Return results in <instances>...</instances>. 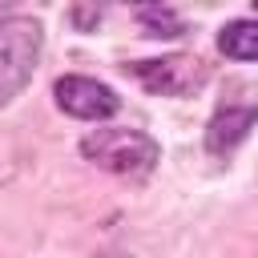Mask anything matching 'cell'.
<instances>
[{
    "instance_id": "cell-1",
    "label": "cell",
    "mask_w": 258,
    "mask_h": 258,
    "mask_svg": "<svg viewBox=\"0 0 258 258\" xmlns=\"http://www.w3.org/2000/svg\"><path fill=\"white\" fill-rule=\"evenodd\" d=\"M81 157L113 177H145L157 169L161 149L145 129L113 125V129H93L89 137H81Z\"/></svg>"
},
{
    "instance_id": "cell-2",
    "label": "cell",
    "mask_w": 258,
    "mask_h": 258,
    "mask_svg": "<svg viewBox=\"0 0 258 258\" xmlns=\"http://www.w3.org/2000/svg\"><path fill=\"white\" fill-rule=\"evenodd\" d=\"M40 48H44V28L36 16H4L0 20V109L28 89Z\"/></svg>"
},
{
    "instance_id": "cell-3",
    "label": "cell",
    "mask_w": 258,
    "mask_h": 258,
    "mask_svg": "<svg viewBox=\"0 0 258 258\" xmlns=\"http://www.w3.org/2000/svg\"><path fill=\"white\" fill-rule=\"evenodd\" d=\"M125 73L137 85H145V93H157V97H194L210 81V64L202 56H189V52L153 56V60H129Z\"/></svg>"
},
{
    "instance_id": "cell-4",
    "label": "cell",
    "mask_w": 258,
    "mask_h": 258,
    "mask_svg": "<svg viewBox=\"0 0 258 258\" xmlns=\"http://www.w3.org/2000/svg\"><path fill=\"white\" fill-rule=\"evenodd\" d=\"M258 121V89L254 85H226V93L218 97V109L206 125V149L214 157H226L242 145V137L254 129Z\"/></svg>"
},
{
    "instance_id": "cell-5",
    "label": "cell",
    "mask_w": 258,
    "mask_h": 258,
    "mask_svg": "<svg viewBox=\"0 0 258 258\" xmlns=\"http://www.w3.org/2000/svg\"><path fill=\"white\" fill-rule=\"evenodd\" d=\"M52 101L60 113L77 117V121H109L121 101L109 85H101L97 77H85V73H69L52 85Z\"/></svg>"
},
{
    "instance_id": "cell-6",
    "label": "cell",
    "mask_w": 258,
    "mask_h": 258,
    "mask_svg": "<svg viewBox=\"0 0 258 258\" xmlns=\"http://www.w3.org/2000/svg\"><path fill=\"white\" fill-rule=\"evenodd\" d=\"M218 52L230 60H258V20H230L218 32Z\"/></svg>"
},
{
    "instance_id": "cell-7",
    "label": "cell",
    "mask_w": 258,
    "mask_h": 258,
    "mask_svg": "<svg viewBox=\"0 0 258 258\" xmlns=\"http://www.w3.org/2000/svg\"><path fill=\"white\" fill-rule=\"evenodd\" d=\"M133 16H137V24L145 28V36H157V40H173V36H181V16L169 8V4H145V8H133Z\"/></svg>"
},
{
    "instance_id": "cell-8",
    "label": "cell",
    "mask_w": 258,
    "mask_h": 258,
    "mask_svg": "<svg viewBox=\"0 0 258 258\" xmlns=\"http://www.w3.org/2000/svg\"><path fill=\"white\" fill-rule=\"evenodd\" d=\"M97 20H101V8H73V24H77V28H85V32H89Z\"/></svg>"
}]
</instances>
